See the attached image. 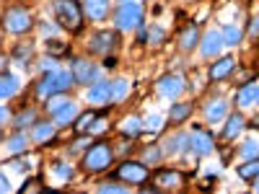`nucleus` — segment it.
Listing matches in <instances>:
<instances>
[{
    "label": "nucleus",
    "instance_id": "nucleus-1",
    "mask_svg": "<svg viewBox=\"0 0 259 194\" xmlns=\"http://www.w3.org/2000/svg\"><path fill=\"white\" fill-rule=\"evenodd\" d=\"M73 70H52V73H45V78H41L36 83V96L39 99H50L55 93H62L70 88L73 83Z\"/></svg>",
    "mask_w": 259,
    "mask_h": 194
},
{
    "label": "nucleus",
    "instance_id": "nucleus-2",
    "mask_svg": "<svg viewBox=\"0 0 259 194\" xmlns=\"http://www.w3.org/2000/svg\"><path fill=\"white\" fill-rule=\"evenodd\" d=\"M55 16H57L62 29H68V31H80L83 29V8L78 6V0H57Z\"/></svg>",
    "mask_w": 259,
    "mask_h": 194
},
{
    "label": "nucleus",
    "instance_id": "nucleus-3",
    "mask_svg": "<svg viewBox=\"0 0 259 194\" xmlns=\"http://www.w3.org/2000/svg\"><path fill=\"white\" fill-rule=\"evenodd\" d=\"M114 24L119 31H130V29H140L143 26V6L138 0H122V6L117 8Z\"/></svg>",
    "mask_w": 259,
    "mask_h": 194
},
{
    "label": "nucleus",
    "instance_id": "nucleus-4",
    "mask_svg": "<svg viewBox=\"0 0 259 194\" xmlns=\"http://www.w3.org/2000/svg\"><path fill=\"white\" fill-rule=\"evenodd\" d=\"M112 158H114L112 148L106 145V142H96L94 148L85 150V156H83V168H85V171H91V174H99V171L109 168Z\"/></svg>",
    "mask_w": 259,
    "mask_h": 194
},
{
    "label": "nucleus",
    "instance_id": "nucleus-5",
    "mask_svg": "<svg viewBox=\"0 0 259 194\" xmlns=\"http://www.w3.org/2000/svg\"><path fill=\"white\" fill-rule=\"evenodd\" d=\"M3 24H6V29H8L11 34H24V31L31 29L34 21H31V13H29L24 6H13V8L6 11Z\"/></svg>",
    "mask_w": 259,
    "mask_h": 194
},
{
    "label": "nucleus",
    "instance_id": "nucleus-6",
    "mask_svg": "<svg viewBox=\"0 0 259 194\" xmlns=\"http://www.w3.org/2000/svg\"><path fill=\"white\" fill-rule=\"evenodd\" d=\"M122 184H145L148 181V168L143 163H135V161H127L117 168V174H114Z\"/></svg>",
    "mask_w": 259,
    "mask_h": 194
},
{
    "label": "nucleus",
    "instance_id": "nucleus-7",
    "mask_svg": "<svg viewBox=\"0 0 259 194\" xmlns=\"http://www.w3.org/2000/svg\"><path fill=\"white\" fill-rule=\"evenodd\" d=\"M99 75H101V70L96 68L94 62L83 60V57H78V60L73 62V78H75L78 83H83V85L96 83V80H99Z\"/></svg>",
    "mask_w": 259,
    "mask_h": 194
},
{
    "label": "nucleus",
    "instance_id": "nucleus-8",
    "mask_svg": "<svg viewBox=\"0 0 259 194\" xmlns=\"http://www.w3.org/2000/svg\"><path fill=\"white\" fill-rule=\"evenodd\" d=\"M212 148H215V140L210 132L194 129V135H189V150L194 156H207V153H212Z\"/></svg>",
    "mask_w": 259,
    "mask_h": 194
},
{
    "label": "nucleus",
    "instance_id": "nucleus-9",
    "mask_svg": "<svg viewBox=\"0 0 259 194\" xmlns=\"http://www.w3.org/2000/svg\"><path fill=\"white\" fill-rule=\"evenodd\" d=\"M91 52H96V55H109L114 47H117V34L114 31H96L94 36H91Z\"/></svg>",
    "mask_w": 259,
    "mask_h": 194
},
{
    "label": "nucleus",
    "instance_id": "nucleus-10",
    "mask_svg": "<svg viewBox=\"0 0 259 194\" xmlns=\"http://www.w3.org/2000/svg\"><path fill=\"white\" fill-rule=\"evenodd\" d=\"M89 104L99 106V104H109L112 101V83L109 80H96L91 83V88H89Z\"/></svg>",
    "mask_w": 259,
    "mask_h": 194
},
{
    "label": "nucleus",
    "instance_id": "nucleus-11",
    "mask_svg": "<svg viewBox=\"0 0 259 194\" xmlns=\"http://www.w3.org/2000/svg\"><path fill=\"white\" fill-rule=\"evenodd\" d=\"M52 119H55V124L57 127H68V124H73L75 119H78V109H75V104L73 101H62L57 109L52 112Z\"/></svg>",
    "mask_w": 259,
    "mask_h": 194
},
{
    "label": "nucleus",
    "instance_id": "nucleus-12",
    "mask_svg": "<svg viewBox=\"0 0 259 194\" xmlns=\"http://www.w3.org/2000/svg\"><path fill=\"white\" fill-rule=\"evenodd\" d=\"M182 91H184V80H182L179 75H163V78L158 80V93L166 96V99H174V96H179Z\"/></svg>",
    "mask_w": 259,
    "mask_h": 194
},
{
    "label": "nucleus",
    "instance_id": "nucleus-13",
    "mask_svg": "<svg viewBox=\"0 0 259 194\" xmlns=\"http://www.w3.org/2000/svg\"><path fill=\"white\" fill-rule=\"evenodd\" d=\"M223 34H218V31H207L205 36H202V44H200V52H202V57H212V55H218L221 50H223Z\"/></svg>",
    "mask_w": 259,
    "mask_h": 194
},
{
    "label": "nucleus",
    "instance_id": "nucleus-14",
    "mask_svg": "<svg viewBox=\"0 0 259 194\" xmlns=\"http://www.w3.org/2000/svg\"><path fill=\"white\" fill-rule=\"evenodd\" d=\"M83 13L91 21H101L109 13V0H83Z\"/></svg>",
    "mask_w": 259,
    "mask_h": 194
},
{
    "label": "nucleus",
    "instance_id": "nucleus-15",
    "mask_svg": "<svg viewBox=\"0 0 259 194\" xmlns=\"http://www.w3.org/2000/svg\"><path fill=\"white\" fill-rule=\"evenodd\" d=\"M233 68H236L233 57H221V60L210 68V80H223V78H228V75L233 73Z\"/></svg>",
    "mask_w": 259,
    "mask_h": 194
},
{
    "label": "nucleus",
    "instance_id": "nucleus-16",
    "mask_svg": "<svg viewBox=\"0 0 259 194\" xmlns=\"http://www.w3.org/2000/svg\"><path fill=\"white\" fill-rule=\"evenodd\" d=\"M197 41H200V29L197 26H187L184 31H182V36H179V47L184 50V52H192L194 47H197Z\"/></svg>",
    "mask_w": 259,
    "mask_h": 194
},
{
    "label": "nucleus",
    "instance_id": "nucleus-17",
    "mask_svg": "<svg viewBox=\"0 0 259 194\" xmlns=\"http://www.w3.org/2000/svg\"><path fill=\"white\" fill-rule=\"evenodd\" d=\"M226 114H228V101H226V99H218V101L207 104L205 117H207L212 124H215V122H221V119H226Z\"/></svg>",
    "mask_w": 259,
    "mask_h": 194
},
{
    "label": "nucleus",
    "instance_id": "nucleus-18",
    "mask_svg": "<svg viewBox=\"0 0 259 194\" xmlns=\"http://www.w3.org/2000/svg\"><path fill=\"white\" fill-rule=\"evenodd\" d=\"M18 91V78L11 73H0V99H8Z\"/></svg>",
    "mask_w": 259,
    "mask_h": 194
},
{
    "label": "nucleus",
    "instance_id": "nucleus-19",
    "mask_svg": "<svg viewBox=\"0 0 259 194\" xmlns=\"http://www.w3.org/2000/svg\"><path fill=\"white\" fill-rule=\"evenodd\" d=\"M241 129H244V117H241V114H233V117H228V122H226L223 137H226V140H233V137H239Z\"/></svg>",
    "mask_w": 259,
    "mask_h": 194
},
{
    "label": "nucleus",
    "instance_id": "nucleus-20",
    "mask_svg": "<svg viewBox=\"0 0 259 194\" xmlns=\"http://www.w3.org/2000/svg\"><path fill=\"white\" fill-rule=\"evenodd\" d=\"M36 142H50L55 137V124H47V122H39L34 124V135H31Z\"/></svg>",
    "mask_w": 259,
    "mask_h": 194
},
{
    "label": "nucleus",
    "instance_id": "nucleus-21",
    "mask_svg": "<svg viewBox=\"0 0 259 194\" xmlns=\"http://www.w3.org/2000/svg\"><path fill=\"white\" fill-rule=\"evenodd\" d=\"M182 176L179 171H158L156 174V186H179Z\"/></svg>",
    "mask_w": 259,
    "mask_h": 194
},
{
    "label": "nucleus",
    "instance_id": "nucleus-22",
    "mask_svg": "<svg viewBox=\"0 0 259 194\" xmlns=\"http://www.w3.org/2000/svg\"><path fill=\"white\" fill-rule=\"evenodd\" d=\"M166 150H168V153H184V150H189V137L187 135L168 137L166 140Z\"/></svg>",
    "mask_w": 259,
    "mask_h": 194
},
{
    "label": "nucleus",
    "instance_id": "nucleus-23",
    "mask_svg": "<svg viewBox=\"0 0 259 194\" xmlns=\"http://www.w3.org/2000/svg\"><path fill=\"white\" fill-rule=\"evenodd\" d=\"M119 132L124 137H138L140 135V119L138 117H127L122 124H119Z\"/></svg>",
    "mask_w": 259,
    "mask_h": 194
},
{
    "label": "nucleus",
    "instance_id": "nucleus-24",
    "mask_svg": "<svg viewBox=\"0 0 259 194\" xmlns=\"http://www.w3.org/2000/svg\"><path fill=\"white\" fill-rule=\"evenodd\" d=\"M96 119H99V112H83V114L75 119V132H78V135H83L85 129H89Z\"/></svg>",
    "mask_w": 259,
    "mask_h": 194
},
{
    "label": "nucleus",
    "instance_id": "nucleus-25",
    "mask_svg": "<svg viewBox=\"0 0 259 194\" xmlns=\"http://www.w3.org/2000/svg\"><path fill=\"white\" fill-rule=\"evenodd\" d=\"M256 174H259V158H249V163H244V166L239 168V176H241L244 181H254Z\"/></svg>",
    "mask_w": 259,
    "mask_h": 194
},
{
    "label": "nucleus",
    "instance_id": "nucleus-26",
    "mask_svg": "<svg viewBox=\"0 0 259 194\" xmlns=\"http://www.w3.org/2000/svg\"><path fill=\"white\" fill-rule=\"evenodd\" d=\"M189 112H192V106H189V104H174V106H171L168 119L174 122V124H179V122H184V119L189 117Z\"/></svg>",
    "mask_w": 259,
    "mask_h": 194
},
{
    "label": "nucleus",
    "instance_id": "nucleus-27",
    "mask_svg": "<svg viewBox=\"0 0 259 194\" xmlns=\"http://www.w3.org/2000/svg\"><path fill=\"white\" fill-rule=\"evenodd\" d=\"M254 96H256V85H244V88L239 91V96H236V104L239 106H251Z\"/></svg>",
    "mask_w": 259,
    "mask_h": 194
},
{
    "label": "nucleus",
    "instance_id": "nucleus-28",
    "mask_svg": "<svg viewBox=\"0 0 259 194\" xmlns=\"http://www.w3.org/2000/svg\"><path fill=\"white\" fill-rule=\"evenodd\" d=\"M6 145H8V150H11L13 156L24 153V150H26V135H24V132H18V135H13V137L6 142Z\"/></svg>",
    "mask_w": 259,
    "mask_h": 194
},
{
    "label": "nucleus",
    "instance_id": "nucleus-29",
    "mask_svg": "<svg viewBox=\"0 0 259 194\" xmlns=\"http://www.w3.org/2000/svg\"><path fill=\"white\" fill-rule=\"evenodd\" d=\"M47 55L50 57H62V55H68V47L57 39H47Z\"/></svg>",
    "mask_w": 259,
    "mask_h": 194
},
{
    "label": "nucleus",
    "instance_id": "nucleus-30",
    "mask_svg": "<svg viewBox=\"0 0 259 194\" xmlns=\"http://www.w3.org/2000/svg\"><path fill=\"white\" fill-rule=\"evenodd\" d=\"M239 153L249 161V158H259V145H256V140H246L241 148H239Z\"/></svg>",
    "mask_w": 259,
    "mask_h": 194
},
{
    "label": "nucleus",
    "instance_id": "nucleus-31",
    "mask_svg": "<svg viewBox=\"0 0 259 194\" xmlns=\"http://www.w3.org/2000/svg\"><path fill=\"white\" fill-rule=\"evenodd\" d=\"M223 41L226 44H239L241 41V29L239 26H226L223 29Z\"/></svg>",
    "mask_w": 259,
    "mask_h": 194
},
{
    "label": "nucleus",
    "instance_id": "nucleus-32",
    "mask_svg": "<svg viewBox=\"0 0 259 194\" xmlns=\"http://www.w3.org/2000/svg\"><path fill=\"white\" fill-rule=\"evenodd\" d=\"M127 80H112V101H122L127 96Z\"/></svg>",
    "mask_w": 259,
    "mask_h": 194
},
{
    "label": "nucleus",
    "instance_id": "nucleus-33",
    "mask_svg": "<svg viewBox=\"0 0 259 194\" xmlns=\"http://www.w3.org/2000/svg\"><path fill=\"white\" fill-rule=\"evenodd\" d=\"M52 171H55V176L62 179V181H70L73 179V166H68V163H55Z\"/></svg>",
    "mask_w": 259,
    "mask_h": 194
},
{
    "label": "nucleus",
    "instance_id": "nucleus-34",
    "mask_svg": "<svg viewBox=\"0 0 259 194\" xmlns=\"http://www.w3.org/2000/svg\"><path fill=\"white\" fill-rule=\"evenodd\" d=\"M31 55H34V47H31V44H18V47H16V52H13V57H16L18 62L31 60Z\"/></svg>",
    "mask_w": 259,
    "mask_h": 194
},
{
    "label": "nucleus",
    "instance_id": "nucleus-35",
    "mask_svg": "<svg viewBox=\"0 0 259 194\" xmlns=\"http://www.w3.org/2000/svg\"><path fill=\"white\" fill-rule=\"evenodd\" d=\"M31 122H34V112H31V109H26L24 114H18V117H16V127H18V129H24V127L31 124Z\"/></svg>",
    "mask_w": 259,
    "mask_h": 194
},
{
    "label": "nucleus",
    "instance_id": "nucleus-36",
    "mask_svg": "<svg viewBox=\"0 0 259 194\" xmlns=\"http://www.w3.org/2000/svg\"><path fill=\"white\" fill-rule=\"evenodd\" d=\"M145 161L148 163H158L161 161V148H148L145 150Z\"/></svg>",
    "mask_w": 259,
    "mask_h": 194
},
{
    "label": "nucleus",
    "instance_id": "nucleus-37",
    "mask_svg": "<svg viewBox=\"0 0 259 194\" xmlns=\"http://www.w3.org/2000/svg\"><path fill=\"white\" fill-rule=\"evenodd\" d=\"M150 29H153V31L148 34V39L153 41V44H158V41L163 39V31H161V26H150Z\"/></svg>",
    "mask_w": 259,
    "mask_h": 194
},
{
    "label": "nucleus",
    "instance_id": "nucleus-38",
    "mask_svg": "<svg viewBox=\"0 0 259 194\" xmlns=\"http://www.w3.org/2000/svg\"><path fill=\"white\" fill-rule=\"evenodd\" d=\"M41 70H45V73L57 70V68H55V57H50V60H41Z\"/></svg>",
    "mask_w": 259,
    "mask_h": 194
},
{
    "label": "nucleus",
    "instance_id": "nucleus-39",
    "mask_svg": "<svg viewBox=\"0 0 259 194\" xmlns=\"http://www.w3.org/2000/svg\"><path fill=\"white\" fill-rule=\"evenodd\" d=\"M161 122H163V119H161L158 114H153V117H148V127H150V129H158V127H161Z\"/></svg>",
    "mask_w": 259,
    "mask_h": 194
},
{
    "label": "nucleus",
    "instance_id": "nucleus-40",
    "mask_svg": "<svg viewBox=\"0 0 259 194\" xmlns=\"http://www.w3.org/2000/svg\"><path fill=\"white\" fill-rule=\"evenodd\" d=\"M249 34H251V36H259V16H256V18H251V24H249Z\"/></svg>",
    "mask_w": 259,
    "mask_h": 194
},
{
    "label": "nucleus",
    "instance_id": "nucleus-41",
    "mask_svg": "<svg viewBox=\"0 0 259 194\" xmlns=\"http://www.w3.org/2000/svg\"><path fill=\"white\" fill-rule=\"evenodd\" d=\"M122 184H101V191H122Z\"/></svg>",
    "mask_w": 259,
    "mask_h": 194
},
{
    "label": "nucleus",
    "instance_id": "nucleus-42",
    "mask_svg": "<svg viewBox=\"0 0 259 194\" xmlns=\"http://www.w3.org/2000/svg\"><path fill=\"white\" fill-rule=\"evenodd\" d=\"M3 191H11V184H8V179L3 174H0V194H3Z\"/></svg>",
    "mask_w": 259,
    "mask_h": 194
},
{
    "label": "nucleus",
    "instance_id": "nucleus-43",
    "mask_svg": "<svg viewBox=\"0 0 259 194\" xmlns=\"http://www.w3.org/2000/svg\"><path fill=\"white\" fill-rule=\"evenodd\" d=\"M29 189H41V184L39 181H26L24 186H21V191H29Z\"/></svg>",
    "mask_w": 259,
    "mask_h": 194
},
{
    "label": "nucleus",
    "instance_id": "nucleus-44",
    "mask_svg": "<svg viewBox=\"0 0 259 194\" xmlns=\"http://www.w3.org/2000/svg\"><path fill=\"white\" fill-rule=\"evenodd\" d=\"M6 68H8V57L6 52H0V73H6Z\"/></svg>",
    "mask_w": 259,
    "mask_h": 194
},
{
    "label": "nucleus",
    "instance_id": "nucleus-45",
    "mask_svg": "<svg viewBox=\"0 0 259 194\" xmlns=\"http://www.w3.org/2000/svg\"><path fill=\"white\" fill-rule=\"evenodd\" d=\"M8 117H11V114H8V109H3V106H0V124L8 122Z\"/></svg>",
    "mask_w": 259,
    "mask_h": 194
},
{
    "label": "nucleus",
    "instance_id": "nucleus-46",
    "mask_svg": "<svg viewBox=\"0 0 259 194\" xmlns=\"http://www.w3.org/2000/svg\"><path fill=\"white\" fill-rule=\"evenodd\" d=\"M251 127H256V129H259V114H256V117L251 119Z\"/></svg>",
    "mask_w": 259,
    "mask_h": 194
},
{
    "label": "nucleus",
    "instance_id": "nucleus-47",
    "mask_svg": "<svg viewBox=\"0 0 259 194\" xmlns=\"http://www.w3.org/2000/svg\"><path fill=\"white\" fill-rule=\"evenodd\" d=\"M254 191H259V174L254 176Z\"/></svg>",
    "mask_w": 259,
    "mask_h": 194
},
{
    "label": "nucleus",
    "instance_id": "nucleus-48",
    "mask_svg": "<svg viewBox=\"0 0 259 194\" xmlns=\"http://www.w3.org/2000/svg\"><path fill=\"white\" fill-rule=\"evenodd\" d=\"M254 101H256V104H259V88H256V96H254Z\"/></svg>",
    "mask_w": 259,
    "mask_h": 194
}]
</instances>
